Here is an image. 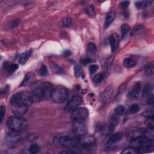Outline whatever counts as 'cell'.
<instances>
[{
	"label": "cell",
	"instance_id": "obj_1",
	"mask_svg": "<svg viewBox=\"0 0 154 154\" xmlns=\"http://www.w3.org/2000/svg\"><path fill=\"white\" fill-rule=\"evenodd\" d=\"M34 102L31 93L27 91L17 92L11 96L10 99L11 106H21L28 108Z\"/></svg>",
	"mask_w": 154,
	"mask_h": 154
},
{
	"label": "cell",
	"instance_id": "obj_2",
	"mask_svg": "<svg viewBox=\"0 0 154 154\" xmlns=\"http://www.w3.org/2000/svg\"><path fill=\"white\" fill-rule=\"evenodd\" d=\"M7 125L11 131L19 133L27 128L28 122L25 117L15 115L9 118L7 121Z\"/></svg>",
	"mask_w": 154,
	"mask_h": 154
},
{
	"label": "cell",
	"instance_id": "obj_3",
	"mask_svg": "<svg viewBox=\"0 0 154 154\" xmlns=\"http://www.w3.org/2000/svg\"><path fill=\"white\" fill-rule=\"evenodd\" d=\"M69 96V92L67 88L62 86H57L53 90L51 98L53 101L57 104L64 102Z\"/></svg>",
	"mask_w": 154,
	"mask_h": 154
},
{
	"label": "cell",
	"instance_id": "obj_4",
	"mask_svg": "<svg viewBox=\"0 0 154 154\" xmlns=\"http://www.w3.org/2000/svg\"><path fill=\"white\" fill-rule=\"evenodd\" d=\"M58 143L64 147H72L80 144V138L76 135H63L58 139Z\"/></svg>",
	"mask_w": 154,
	"mask_h": 154
},
{
	"label": "cell",
	"instance_id": "obj_5",
	"mask_svg": "<svg viewBox=\"0 0 154 154\" xmlns=\"http://www.w3.org/2000/svg\"><path fill=\"white\" fill-rule=\"evenodd\" d=\"M70 113V119L72 121H85L88 116V110L84 107H78Z\"/></svg>",
	"mask_w": 154,
	"mask_h": 154
},
{
	"label": "cell",
	"instance_id": "obj_6",
	"mask_svg": "<svg viewBox=\"0 0 154 154\" xmlns=\"http://www.w3.org/2000/svg\"><path fill=\"white\" fill-rule=\"evenodd\" d=\"M153 140L148 139L144 137V136H141V137H138L136 139L130 141L129 147L135 148V149L138 150L141 147L153 145Z\"/></svg>",
	"mask_w": 154,
	"mask_h": 154
},
{
	"label": "cell",
	"instance_id": "obj_7",
	"mask_svg": "<svg viewBox=\"0 0 154 154\" xmlns=\"http://www.w3.org/2000/svg\"><path fill=\"white\" fill-rule=\"evenodd\" d=\"M72 130L75 135L83 137L87 133V127L84 121H73Z\"/></svg>",
	"mask_w": 154,
	"mask_h": 154
},
{
	"label": "cell",
	"instance_id": "obj_8",
	"mask_svg": "<svg viewBox=\"0 0 154 154\" xmlns=\"http://www.w3.org/2000/svg\"><path fill=\"white\" fill-rule=\"evenodd\" d=\"M82 98L80 96H74L71 98L67 103L64 108V111L66 112H71L79 106L82 103Z\"/></svg>",
	"mask_w": 154,
	"mask_h": 154
},
{
	"label": "cell",
	"instance_id": "obj_9",
	"mask_svg": "<svg viewBox=\"0 0 154 154\" xmlns=\"http://www.w3.org/2000/svg\"><path fill=\"white\" fill-rule=\"evenodd\" d=\"M113 87L111 84L105 88L100 95V101L104 105L108 104L110 102L112 94H113Z\"/></svg>",
	"mask_w": 154,
	"mask_h": 154
},
{
	"label": "cell",
	"instance_id": "obj_10",
	"mask_svg": "<svg viewBox=\"0 0 154 154\" xmlns=\"http://www.w3.org/2000/svg\"><path fill=\"white\" fill-rule=\"evenodd\" d=\"M42 82H36L33 85L31 94L34 100H37V101H40V100H43L42 94Z\"/></svg>",
	"mask_w": 154,
	"mask_h": 154
},
{
	"label": "cell",
	"instance_id": "obj_11",
	"mask_svg": "<svg viewBox=\"0 0 154 154\" xmlns=\"http://www.w3.org/2000/svg\"><path fill=\"white\" fill-rule=\"evenodd\" d=\"M141 91V82H136L134 84L131 89L128 93V96L131 99H136L139 97L140 92Z\"/></svg>",
	"mask_w": 154,
	"mask_h": 154
},
{
	"label": "cell",
	"instance_id": "obj_12",
	"mask_svg": "<svg viewBox=\"0 0 154 154\" xmlns=\"http://www.w3.org/2000/svg\"><path fill=\"white\" fill-rule=\"evenodd\" d=\"M53 86L52 84L48 82H42V99H48L51 98L52 93L53 92Z\"/></svg>",
	"mask_w": 154,
	"mask_h": 154
},
{
	"label": "cell",
	"instance_id": "obj_13",
	"mask_svg": "<svg viewBox=\"0 0 154 154\" xmlns=\"http://www.w3.org/2000/svg\"><path fill=\"white\" fill-rule=\"evenodd\" d=\"M120 37L117 33H112L109 37V43L112 52H115L119 47Z\"/></svg>",
	"mask_w": 154,
	"mask_h": 154
},
{
	"label": "cell",
	"instance_id": "obj_14",
	"mask_svg": "<svg viewBox=\"0 0 154 154\" xmlns=\"http://www.w3.org/2000/svg\"><path fill=\"white\" fill-rule=\"evenodd\" d=\"M123 137V133L122 132H117L115 134H112L109 139H108L107 142L106 143V146L107 147H110L112 145L117 143L122 140Z\"/></svg>",
	"mask_w": 154,
	"mask_h": 154
},
{
	"label": "cell",
	"instance_id": "obj_15",
	"mask_svg": "<svg viewBox=\"0 0 154 154\" xmlns=\"http://www.w3.org/2000/svg\"><path fill=\"white\" fill-rule=\"evenodd\" d=\"M96 139L93 135L83 136L80 139V144L83 146H91L96 143Z\"/></svg>",
	"mask_w": 154,
	"mask_h": 154
},
{
	"label": "cell",
	"instance_id": "obj_16",
	"mask_svg": "<svg viewBox=\"0 0 154 154\" xmlns=\"http://www.w3.org/2000/svg\"><path fill=\"white\" fill-rule=\"evenodd\" d=\"M144 132L145 129H137L133 130V131L128 134L127 136V140L129 141H131L138 137L144 136Z\"/></svg>",
	"mask_w": 154,
	"mask_h": 154
},
{
	"label": "cell",
	"instance_id": "obj_17",
	"mask_svg": "<svg viewBox=\"0 0 154 154\" xmlns=\"http://www.w3.org/2000/svg\"><path fill=\"white\" fill-rule=\"evenodd\" d=\"M34 79H35L34 74L31 72H28L25 75L24 78H23L22 82H21L20 86L21 87H26V86L30 85L31 84L33 83Z\"/></svg>",
	"mask_w": 154,
	"mask_h": 154
},
{
	"label": "cell",
	"instance_id": "obj_18",
	"mask_svg": "<svg viewBox=\"0 0 154 154\" xmlns=\"http://www.w3.org/2000/svg\"><path fill=\"white\" fill-rule=\"evenodd\" d=\"M116 16V14L114 11H110L108 13L105 17V21L104 23V27L105 28H108L111 23L113 22Z\"/></svg>",
	"mask_w": 154,
	"mask_h": 154
},
{
	"label": "cell",
	"instance_id": "obj_19",
	"mask_svg": "<svg viewBox=\"0 0 154 154\" xmlns=\"http://www.w3.org/2000/svg\"><path fill=\"white\" fill-rule=\"evenodd\" d=\"M31 54H32V51L31 50L27 51L24 52H23L19 58V60H18L19 63L22 65L25 64L26 62L28 61V58L30 57Z\"/></svg>",
	"mask_w": 154,
	"mask_h": 154
},
{
	"label": "cell",
	"instance_id": "obj_20",
	"mask_svg": "<svg viewBox=\"0 0 154 154\" xmlns=\"http://www.w3.org/2000/svg\"><path fill=\"white\" fill-rule=\"evenodd\" d=\"M118 123H119V119H118L117 116H114L111 118L108 126L109 133H111L114 131V130L118 125Z\"/></svg>",
	"mask_w": 154,
	"mask_h": 154
},
{
	"label": "cell",
	"instance_id": "obj_21",
	"mask_svg": "<svg viewBox=\"0 0 154 154\" xmlns=\"http://www.w3.org/2000/svg\"><path fill=\"white\" fill-rule=\"evenodd\" d=\"M19 66L17 64H10L8 62H4V68L8 72H14L18 69Z\"/></svg>",
	"mask_w": 154,
	"mask_h": 154
},
{
	"label": "cell",
	"instance_id": "obj_22",
	"mask_svg": "<svg viewBox=\"0 0 154 154\" xmlns=\"http://www.w3.org/2000/svg\"><path fill=\"white\" fill-rule=\"evenodd\" d=\"M123 64L124 65V66L127 68H132L136 65V62L133 58L128 57L124 59Z\"/></svg>",
	"mask_w": 154,
	"mask_h": 154
},
{
	"label": "cell",
	"instance_id": "obj_23",
	"mask_svg": "<svg viewBox=\"0 0 154 154\" xmlns=\"http://www.w3.org/2000/svg\"><path fill=\"white\" fill-rule=\"evenodd\" d=\"M152 86L151 83L146 84L143 88V96L147 97L152 94Z\"/></svg>",
	"mask_w": 154,
	"mask_h": 154
},
{
	"label": "cell",
	"instance_id": "obj_24",
	"mask_svg": "<svg viewBox=\"0 0 154 154\" xmlns=\"http://www.w3.org/2000/svg\"><path fill=\"white\" fill-rule=\"evenodd\" d=\"M152 3V2L151 1H140L135 2V4L136 7L139 9H141L146 8L149 5H150Z\"/></svg>",
	"mask_w": 154,
	"mask_h": 154
},
{
	"label": "cell",
	"instance_id": "obj_25",
	"mask_svg": "<svg viewBox=\"0 0 154 154\" xmlns=\"http://www.w3.org/2000/svg\"><path fill=\"white\" fill-rule=\"evenodd\" d=\"M144 137H146L147 139H149V140H153V139H154L153 128H147V129H145Z\"/></svg>",
	"mask_w": 154,
	"mask_h": 154
},
{
	"label": "cell",
	"instance_id": "obj_26",
	"mask_svg": "<svg viewBox=\"0 0 154 154\" xmlns=\"http://www.w3.org/2000/svg\"><path fill=\"white\" fill-rule=\"evenodd\" d=\"M153 68H154V65H153V62L149 63L146 66L145 74L148 76H152L153 74Z\"/></svg>",
	"mask_w": 154,
	"mask_h": 154
},
{
	"label": "cell",
	"instance_id": "obj_27",
	"mask_svg": "<svg viewBox=\"0 0 154 154\" xmlns=\"http://www.w3.org/2000/svg\"><path fill=\"white\" fill-rule=\"evenodd\" d=\"M130 29H131V27H130L128 24H126V23H123V24L121 26L122 38H124L126 36L127 34L130 31Z\"/></svg>",
	"mask_w": 154,
	"mask_h": 154
},
{
	"label": "cell",
	"instance_id": "obj_28",
	"mask_svg": "<svg viewBox=\"0 0 154 154\" xmlns=\"http://www.w3.org/2000/svg\"><path fill=\"white\" fill-rule=\"evenodd\" d=\"M105 77V75L102 73H99L96 74L95 76H94L93 78V82H94V84H98L101 82Z\"/></svg>",
	"mask_w": 154,
	"mask_h": 154
},
{
	"label": "cell",
	"instance_id": "obj_29",
	"mask_svg": "<svg viewBox=\"0 0 154 154\" xmlns=\"http://www.w3.org/2000/svg\"><path fill=\"white\" fill-rule=\"evenodd\" d=\"M86 13L88 16H89L90 17H94L95 16V10H94V8L93 7V5H89L87 7L86 9Z\"/></svg>",
	"mask_w": 154,
	"mask_h": 154
},
{
	"label": "cell",
	"instance_id": "obj_30",
	"mask_svg": "<svg viewBox=\"0 0 154 154\" xmlns=\"http://www.w3.org/2000/svg\"><path fill=\"white\" fill-rule=\"evenodd\" d=\"M74 74L76 77L84 76V72L82 68L80 66H75L74 67Z\"/></svg>",
	"mask_w": 154,
	"mask_h": 154
},
{
	"label": "cell",
	"instance_id": "obj_31",
	"mask_svg": "<svg viewBox=\"0 0 154 154\" xmlns=\"http://www.w3.org/2000/svg\"><path fill=\"white\" fill-rule=\"evenodd\" d=\"M28 151L29 153H31L32 154L37 153L40 151V147L37 144H33V145H31L30 147H29Z\"/></svg>",
	"mask_w": 154,
	"mask_h": 154
},
{
	"label": "cell",
	"instance_id": "obj_32",
	"mask_svg": "<svg viewBox=\"0 0 154 154\" xmlns=\"http://www.w3.org/2000/svg\"><path fill=\"white\" fill-rule=\"evenodd\" d=\"M125 109L123 105L117 106L114 110V113L117 116H120L124 114Z\"/></svg>",
	"mask_w": 154,
	"mask_h": 154
},
{
	"label": "cell",
	"instance_id": "obj_33",
	"mask_svg": "<svg viewBox=\"0 0 154 154\" xmlns=\"http://www.w3.org/2000/svg\"><path fill=\"white\" fill-rule=\"evenodd\" d=\"M122 154H136L138 153V150L135 149V148L129 147L127 149H123L121 152Z\"/></svg>",
	"mask_w": 154,
	"mask_h": 154
},
{
	"label": "cell",
	"instance_id": "obj_34",
	"mask_svg": "<svg viewBox=\"0 0 154 154\" xmlns=\"http://www.w3.org/2000/svg\"><path fill=\"white\" fill-rule=\"evenodd\" d=\"M143 27H144L143 25L141 24L137 25L136 26H135L131 31V35H134L138 34L139 32H140L142 30V29L143 28Z\"/></svg>",
	"mask_w": 154,
	"mask_h": 154
},
{
	"label": "cell",
	"instance_id": "obj_35",
	"mask_svg": "<svg viewBox=\"0 0 154 154\" xmlns=\"http://www.w3.org/2000/svg\"><path fill=\"white\" fill-rule=\"evenodd\" d=\"M139 110H140V106L137 104H133L131 106H130V108L129 109V112H131V114L137 113V112L139 111Z\"/></svg>",
	"mask_w": 154,
	"mask_h": 154
},
{
	"label": "cell",
	"instance_id": "obj_36",
	"mask_svg": "<svg viewBox=\"0 0 154 154\" xmlns=\"http://www.w3.org/2000/svg\"><path fill=\"white\" fill-rule=\"evenodd\" d=\"M146 125L147 128H154V121H153V116L147 117L146 121Z\"/></svg>",
	"mask_w": 154,
	"mask_h": 154
},
{
	"label": "cell",
	"instance_id": "obj_37",
	"mask_svg": "<svg viewBox=\"0 0 154 154\" xmlns=\"http://www.w3.org/2000/svg\"><path fill=\"white\" fill-rule=\"evenodd\" d=\"M87 50L90 52H94L96 50V46L93 42L88 43L87 45Z\"/></svg>",
	"mask_w": 154,
	"mask_h": 154
},
{
	"label": "cell",
	"instance_id": "obj_38",
	"mask_svg": "<svg viewBox=\"0 0 154 154\" xmlns=\"http://www.w3.org/2000/svg\"><path fill=\"white\" fill-rule=\"evenodd\" d=\"M39 74L41 76H46L47 74H48V69H47L45 65L44 64L42 66H41L39 70Z\"/></svg>",
	"mask_w": 154,
	"mask_h": 154
},
{
	"label": "cell",
	"instance_id": "obj_39",
	"mask_svg": "<svg viewBox=\"0 0 154 154\" xmlns=\"http://www.w3.org/2000/svg\"><path fill=\"white\" fill-rule=\"evenodd\" d=\"M5 114V107L4 105H1L0 108V122L1 123L3 122L4 119V116Z\"/></svg>",
	"mask_w": 154,
	"mask_h": 154
},
{
	"label": "cell",
	"instance_id": "obj_40",
	"mask_svg": "<svg viewBox=\"0 0 154 154\" xmlns=\"http://www.w3.org/2000/svg\"><path fill=\"white\" fill-rule=\"evenodd\" d=\"M91 62H92V60L88 57H83V58H81L80 59L81 63L82 65H84V66H86V65H87L88 64H89Z\"/></svg>",
	"mask_w": 154,
	"mask_h": 154
},
{
	"label": "cell",
	"instance_id": "obj_41",
	"mask_svg": "<svg viewBox=\"0 0 154 154\" xmlns=\"http://www.w3.org/2000/svg\"><path fill=\"white\" fill-rule=\"evenodd\" d=\"M127 88V84H123L122 85H121L119 88V90H118V92H117V96L116 97L119 96H121V94L125 92V90H126Z\"/></svg>",
	"mask_w": 154,
	"mask_h": 154
},
{
	"label": "cell",
	"instance_id": "obj_42",
	"mask_svg": "<svg viewBox=\"0 0 154 154\" xmlns=\"http://www.w3.org/2000/svg\"><path fill=\"white\" fill-rule=\"evenodd\" d=\"M98 68H99V66H98V64H93L90 65V67H89V71H90V74H93L94 72H96Z\"/></svg>",
	"mask_w": 154,
	"mask_h": 154
},
{
	"label": "cell",
	"instance_id": "obj_43",
	"mask_svg": "<svg viewBox=\"0 0 154 154\" xmlns=\"http://www.w3.org/2000/svg\"><path fill=\"white\" fill-rule=\"evenodd\" d=\"M63 23L64 27H69L72 25V20H71V19L69 18V17H68V18H66L63 20Z\"/></svg>",
	"mask_w": 154,
	"mask_h": 154
},
{
	"label": "cell",
	"instance_id": "obj_44",
	"mask_svg": "<svg viewBox=\"0 0 154 154\" xmlns=\"http://www.w3.org/2000/svg\"><path fill=\"white\" fill-rule=\"evenodd\" d=\"M51 69H52V70L53 71H54L55 72L57 73V74L58 73H62V68L60 67H59L58 66V65H57V64H53L52 68H51Z\"/></svg>",
	"mask_w": 154,
	"mask_h": 154
},
{
	"label": "cell",
	"instance_id": "obj_45",
	"mask_svg": "<svg viewBox=\"0 0 154 154\" xmlns=\"http://www.w3.org/2000/svg\"><path fill=\"white\" fill-rule=\"evenodd\" d=\"M129 1H122L120 4V7L122 8V9H127L129 5Z\"/></svg>",
	"mask_w": 154,
	"mask_h": 154
},
{
	"label": "cell",
	"instance_id": "obj_46",
	"mask_svg": "<svg viewBox=\"0 0 154 154\" xmlns=\"http://www.w3.org/2000/svg\"><path fill=\"white\" fill-rule=\"evenodd\" d=\"M144 116L146 117H153V112L152 110H148L143 112Z\"/></svg>",
	"mask_w": 154,
	"mask_h": 154
},
{
	"label": "cell",
	"instance_id": "obj_47",
	"mask_svg": "<svg viewBox=\"0 0 154 154\" xmlns=\"http://www.w3.org/2000/svg\"><path fill=\"white\" fill-rule=\"evenodd\" d=\"M147 103L148 105H152L153 104V97L152 94H151L150 96H147Z\"/></svg>",
	"mask_w": 154,
	"mask_h": 154
},
{
	"label": "cell",
	"instance_id": "obj_48",
	"mask_svg": "<svg viewBox=\"0 0 154 154\" xmlns=\"http://www.w3.org/2000/svg\"><path fill=\"white\" fill-rule=\"evenodd\" d=\"M19 23V22L17 21H15L13 22H12L11 23H10V27L11 28H13L15 27H16L17 25H18Z\"/></svg>",
	"mask_w": 154,
	"mask_h": 154
},
{
	"label": "cell",
	"instance_id": "obj_49",
	"mask_svg": "<svg viewBox=\"0 0 154 154\" xmlns=\"http://www.w3.org/2000/svg\"><path fill=\"white\" fill-rule=\"evenodd\" d=\"M71 54V52L69 50H66L63 52V55L64 56H69Z\"/></svg>",
	"mask_w": 154,
	"mask_h": 154
}]
</instances>
